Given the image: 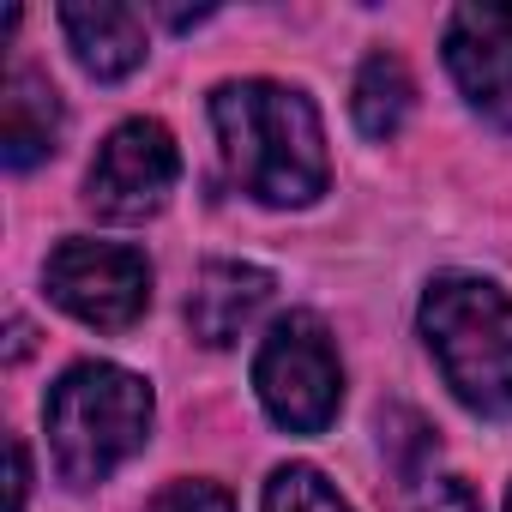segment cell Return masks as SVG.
I'll use <instances>...</instances> for the list:
<instances>
[{"label":"cell","instance_id":"obj_1","mask_svg":"<svg viewBox=\"0 0 512 512\" xmlns=\"http://www.w3.org/2000/svg\"><path fill=\"white\" fill-rule=\"evenodd\" d=\"M211 127L229 181L260 205H308L326 193V133L320 109L272 79H235L211 91Z\"/></svg>","mask_w":512,"mask_h":512},{"label":"cell","instance_id":"obj_4","mask_svg":"<svg viewBox=\"0 0 512 512\" xmlns=\"http://www.w3.org/2000/svg\"><path fill=\"white\" fill-rule=\"evenodd\" d=\"M253 392H260L266 416L290 434H320L338 416L344 368L314 314H290L272 326V338L253 356Z\"/></svg>","mask_w":512,"mask_h":512},{"label":"cell","instance_id":"obj_8","mask_svg":"<svg viewBox=\"0 0 512 512\" xmlns=\"http://www.w3.org/2000/svg\"><path fill=\"white\" fill-rule=\"evenodd\" d=\"M272 290H278V284H272V272H260V266L211 260V266L199 272L193 296H187V326H193V338L211 344V350L235 344L253 320H260V308L272 302Z\"/></svg>","mask_w":512,"mask_h":512},{"label":"cell","instance_id":"obj_7","mask_svg":"<svg viewBox=\"0 0 512 512\" xmlns=\"http://www.w3.org/2000/svg\"><path fill=\"white\" fill-rule=\"evenodd\" d=\"M446 67L470 109L512 133V7H458L446 19Z\"/></svg>","mask_w":512,"mask_h":512},{"label":"cell","instance_id":"obj_6","mask_svg":"<svg viewBox=\"0 0 512 512\" xmlns=\"http://www.w3.org/2000/svg\"><path fill=\"white\" fill-rule=\"evenodd\" d=\"M175 175H181V151H175L169 127L163 121H121L85 175V205L109 223H139V217L163 211Z\"/></svg>","mask_w":512,"mask_h":512},{"label":"cell","instance_id":"obj_3","mask_svg":"<svg viewBox=\"0 0 512 512\" xmlns=\"http://www.w3.org/2000/svg\"><path fill=\"white\" fill-rule=\"evenodd\" d=\"M422 338L476 416H512V296L488 278L446 272L422 296Z\"/></svg>","mask_w":512,"mask_h":512},{"label":"cell","instance_id":"obj_15","mask_svg":"<svg viewBox=\"0 0 512 512\" xmlns=\"http://www.w3.org/2000/svg\"><path fill=\"white\" fill-rule=\"evenodd\" d=\"M25 494H31V458H25V446L13 440V512H25Z\"/></svg>","mask_w":512,"mask_h":512},{"label":"cell","instance_id":"obj_11","mask_svg":"<svg viewBox=\"0 0 512 512\" xmlns=\"http://www.w3.org/2000/svg\"><path fill=\"white\" fill-rule=\"evenodd\" d=\"M410 103H416V85H410L404 61H398V55H368L362 73H356V97H350L356 127H362L368 139H392V133L410 121Z\"/></svg>","mask_w":512,"mask_h":512},{"label":"cell","instance_id":"obj_12","mask_svg":"<svg viewBox=\"0 0 512 512\" xmlns=\"http://www.w3.org/2000/svg\"><path fill=\"white\" fill-rule=\"evenodd\" d=\"M260 512H350V500H344L314 464H284V470L266 482Z\"/></svg>","mask_w":512,"mask_h":512},{"label":"cell","instance_id":"obj_9","mask_svg":"<svg viewBox=\"0 0 512 512\" xmlns=\"http://www.w3.org/2000/svg\"><path fill=\"white\" fill-rule=\"evenodd\" d=\"M61 31L73 43V61L91 79H127L145 61V25L121 0H97V7H61Z\"/></svg>","mask_w":512,"mask_h":512},{"label":"cell","instance_id":"obj_14","mask_svg":"<svg viewBox=\"0 0 512 512\" xmlns=\"http://www.w3.org/2000/svg\"><path fill=\"white\" fill-rule=\"evenodd\" d=\"M416 512H482V500H476V488H470L464 476H434V482L422 488Z\"/></svg>","mask_w":512,"mask_h":512},{"label":"cell","instance_id":"obj_13","mask_svg":"<svg viewBox=\"0 0 512 512\" xmlns=\"http://www.w3.org/2000/svg\"><path fill=\"white\" fill-rule=\"evenodd\" d=\"M151 512H235V500L217 488V482H169Z\"/></svg>","mask_w":512,"mask_h":512},{"label":"cell","instance_id":"obj_16","mask_svg":"<svg viewBox=\"0 0 512 512\" xmlns=\"http://www.w3.org/2000/svg\"><path fill=\"white\" fill-rule=\"evenodd\" d=\"M506 512H512V494H506Z\"/></svg>","mask_w":512,"mask_h":512},{"label":"cell","instance_id":"obj_10","mask_svg":"<svg viewBox=\"0 0 512 512\" xmlns=\"http://www.w3.org/2000/svg\"><path fill=\"white\" fill-rule=\"evenodd\" d=\"M61 139V97L43 73L19 67L7 79V103H0V157L7 169H31L55 151Z\"/></svg>","mask_w":512,"mask_h":512},{"label":"cell","instance_id":"obj_5","mask_svg":"<svg viewBox=\"0 0 512 512\" xmlns=\"http://www.w3.org/2000/svg\"><path fill=\"white\" fill-rule=\"evenodd\" d=\"M43 284H49L55 308H67L73 320H85L97 332H127L151 308V266H145V253H133L121 241L67 235L49 253Z\"/></svg>","mask_w":512,"mask_h":512},{"label":"cell","instance_id":"obj_2","mask_svg":"<svg viewBox=\"0 0 512 512\" xmlns=\"http://www.w3.org/2000/svg\"><path fill=\"white\" fill-rule=\"evenodd\" d=\"M43 428H49V452H55L61 482L91 488V482L115 476L145 446L151 386L115 362H79L49 386Z\"/></svg>","mask_w":512,"mask_h":512}]
</instances>
